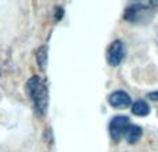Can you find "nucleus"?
Instances as JSON below:
<instances>
[{"mask_svg": "<svg viewBox=\"0 0 158 152\" xmlns=\"http://www.w3.org/2000/svg\"><path fill=\"white\" fill-rule=\"evenodd\" d=\"M26 90L39 115H45L48 110V88L41 77L33 75L26 82Z\"/></svg>", "mask_w": 158, "mask_h": 152, "instance_id": "obj_1", "label": "nucleus"}, {"mask_svg": "<svg viewBox=\"0 0 158 152\" xmlns=\"http://www.w3.org/2000/svg\"><path fill=\"white\" fill-rule=\"evenodd\" d=\"M151 8L147 7L143 3H133V4L128 6L124 13V19L127 22L132 23H140L143 19H148L150 18Z\"/></svg>", "mask_w": 158, "mask_h": 152, "instance_id": "obj_2", "label": "nucleus"}, {"mask_svg": "<svg viewBox=\"0 0 158 152\" xmlns=\"http://www.w3.org/2000/svg\"><path fill=\"white\" fill-rule=\"evenodd\" d=\"M129 118L125 115H115L109 123V134L114 142H118L123 136H125L129 127Z\"/></svg>", "mask_w": 158, "mask_h": 152, "instance_id": "obj_3", "label": "nucleus"}, {"mask_svg": "<svg viewBox=\"0 0 158 152\" xmlns=\"http://www.w3.org/2000/svg\"><path fill=\"white\" fill-rule=\"evenodd\" d=\"M125 54H127V50H125V45L121 40H114L109 45L107 48V52H106V58H107V63L110 66H115L121 65V62L124 60L125 58Z\"/></svg>", "mask_w": 158, "mask_h": 152, "instance_id": "obj_4", "label": "nucleus"}, {"mask_svg": "<svg viewBox=\"0 0 158 152\" xmlns=\"http://www.w3.org/2000/svg\"><path fill=\"white\" fill-rule=\"evenodd\" d=\"M109 104L113 108H127L132 106V99L125 90H114L107 97Z\"/></svg>", "mask_w": 158, "mask_h": 152, "instance_id": "obj_5", "label": "nucleus"}, {"mask_svg": "<svg viewBox=\"0 0 158 152\" xmlns=\"http://www.w3.org/2000/svg\"><path fill=\"white\" fill-rule=\"evenodd\" d=\"M131 111H132V114L136 115V117H147V115L150 114V106H148V103L146 102V100L139 99L132 103Z\"/></svg>", "mask_w": 158, "mask_h": 152, "instance_id": "obj_6", "label": "nucleus"}, {"mask_svg": "<svg viewBox=\"0 0 158 152\" xmlns=\"http://www.w3.org/2000/svg\"><path fill=\"white\" fill-rule=\"evenodd\" d=\"M142 134H143V130H142L140 126H138V125H129L128 130L125 133V138L128 141V144H136L140 140Z\"/></svg>", "mask_w": 158, "mask_h": 152, "instance_id": "obj_7", "label": "nucleus"}, {"mask_svg": "<svg viewBox=\"0 0 158 152\" xmlns=\"http://www.w3.org/2000/svg\"><path fill=\"white\" fill-rule=\"evenodd\" d=\"M36 59H37L39 67L45 70L47 67V62H48V47L47 45H41L36 52Z\"/></svg>", "mask_w": 158, "mask_h": 152, "instance_id": "obj_8", "label": "nucleus"}, {"mask_svg": "<svg viewBox=\"0 0 158 152\" xmlns=\"http://www.w3.org/2000/svg\"><path fill=\"white\" fill-rule=\"evenodd\" d=\"M63 15H65V10H63L62 7H55V10H54V17H55V19L60 21L63 18Z\"/></svg>", "mask_w": 158, "mask_h": 152, "instance_id": "obj_9", "label": "nucleus"}, {"mask_svg": "<svg viewBox=\"0 0 158 152\" xmlns=\"http://www.w3.org/2000/svg\"><path fill=\"white\" fill-rule=\"evenodd\" d=\"M147 96H148V99L154 100V102H158V90H156V92H150Z\"/></svg>", "mask_w": 158, "mask_h": 152, "instance_id": "obj_10", "label": "nucleus"}, {"mask_svg": "<svg viewBox=\"0 0 158 152\" xmlns=\"http://www.w3.org/2000/svg\"><path fill=\"white\" fill-rule=\"evenodd\" d=\"M150 6H154V7H156V6H158V2H150Z\"/></svg>", "mask_w": 158, "mask_h": 152, "instance_id": "obj_11", "label": "nucleus"}]
</instances>
